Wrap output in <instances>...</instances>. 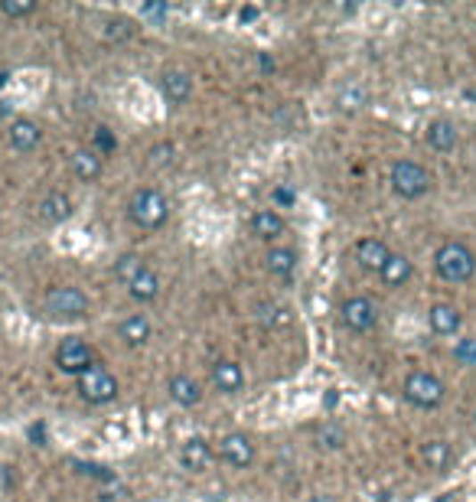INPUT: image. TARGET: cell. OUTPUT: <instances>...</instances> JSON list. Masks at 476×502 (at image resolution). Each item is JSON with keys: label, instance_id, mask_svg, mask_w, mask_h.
Segmentation results:
<instances>
[{"label": "cell", "instance_id": "cell-1", "mask_svg": "<svg viewBox=\"0 0 476 502\" xmlns=\"http://www.w3.org/2000/svg\"><path fill=\"white\" fill-rule=\"evenodd\" d=\"M127 218H131L137 228L157 232V228H163L167 218H170V200H167L160 190H153V186H141V190H134L131 200H127Z\"/></svg>", "mask_w": 476, "mask_h": 502}, {"label": "cell", "instance_id": "cell-2", "mask_svg": "<svg viewBox=\"0 0 476 502\" xmlns=\"http://www.w3.org/2000/svg\"><path fill=\"white\" fill-rule=\"evenodd\" d=\"M434 267L447 284H467L476 275V255L473 248L464 242H444L434 251Z\"/></svg>", "mask_w": 476, "mask_h": 502}, {"label": "cell", "instance_id": "cell-3", "mask_svg": "<svg viewBox=\"0 0 476 502\" xmlns=\"http://www.w3.org/2000/svg\"><path fill=\"white\" fill-rule=\"evenodd\" d=\"M401 395H405L408 405L424 407V411H434V407L444 405L447 389H444V382H440L434 372L414 369V372H408V379H405V385H401Z\"/></svg>", "mask_w": 476, "mask_h": 502}, {"label": "cell", "instance_id": "cell-4", "mask_svg": "<svg viewBox=\"0 0 476 502\" xmlns=\"http://www.w3.org/2000/svg\"><path fill=\"white\" fill-rule=\"evenodd\" d=\"M49 317H56V320H82L88 317V294L82 287H72V284H59V287H49L46 291V300H43Z\"/></svg>", "mask_w": 476, "mask_h": 502}, {"label": "cell", "instance_id": "cell-5", "mask_svg": "<svg viewBox=\"0 0 476 502\" xmlns=\"http://www.w3.org/2000/svg\"><path fill=\"white\" fill-rule=\"evenodd\" d=\"M78 395L88 405H111L118 399V379L102 366V362H92L82 375H78Z\"/></svg>", "mask_w": 476, "mask_h": 502}, {"label": "cell", "instance_id": "cell-6", "mask_svg": "<svg viewBox=\"0 0 476 502\" xmlns=\"http://www.w3.org/2000/svg\"><path fill=\"white\" fill-rule=\"evenodd\" d=\"M389 183L395 196H401V200H421L431 190V173L414 160H398L391 163Z\"/></svg>", "mask_w": 476, "mask_h": 502}, {"label": "cell", "instance_id": "cell-7", "mask_svg": "<svg viewBox=\"0 0 476 502\" xmlns=\"http://www.w3.org/2000/svg\"><path fill=\"white\" fill-rule=\"evenodd\" d=\"M92 362H95V352H92V346H88L82 336H66V340L56 346V366H59V372H66V375H76L78 379Z\"/></svg>", "mask_w": 476, "mask_h": 502}, {"label": "cell", "instance_id": "cell-8", "mask_svg": "<svg viewBox=\"0 0 476 502\" xmlns=\"http://www.w3.org/2000/svg\"><path fill=\"white\" fill-rule=\"evenodd\" d=\"M340 317H343V326L353 333H369L375 323H379V310L369 297H349L340 307Z\"/></svg>", "mask_w": 476, "mask_h": 502}, {"label": "cell", "instance_id": "cell-9", "mask_svg": "<svg viewBox=\"0 0 476 502\" xmlns=\"http://www.w3.org/2000/svg\"><path fill=\"white\" fill-rule=\"evenodd\" d=\"M219 457L229 466H235V470H248V466L255 464V444L242 431H232V434H226L219 440Z\"/></svg>", "mask_w": 476, "mask_h": 502}, {"label": "cell", "instance_id": "cell-10", "mask_svg": "<svg viewBox=\"0 0 476 502\" xmlns=\"http://www.w3.org/2000/svg\"><path fill=\"white\" fill-rule=\"evenodd\" d=\"M151 333H153V323L147 313H131V317H124L118 323V340L124 346H131V350H141L144 342L151 340Z\"/></svg>", "mask_w": 476, "mask_h": 502}, {"label": "cell", "instance_id": "cell-11", "mask_svg": "<svg viewBox=\"0 0 476 502\" xmlns=\"http://www.w3.org/2000/svg\"><path fill=\"white\" fill-rule=\"evenodd\" d=\"M209 379H212V385H216V391H222V395H238V391L245 389V372L232 359L216 362L209 372Z\"/></svg>", "mask_w": 476, "mask_h": 502}, {"label": "cell", "instance_id": "cell-12", "mask_svg": "<svg viewBox=\"0 0 476 502\" xmlns=\"http://www.w3.org/2000/svg\"><path fill=\"white\" fill-rule=\"evenodd\" d=\"M160 95L170 104H186L193 95V76L183 69H167L160 76Z\"/></svg>", "mask_w": 476, "mask_h": 502}, {"label": "cell", "instance_id": "cell-13", "mask_svg": "<svg viewBox=\"0 0 476 502\" xmlns=\"http://www.w3.org/2000/svg\"><path fill=\"white\" fill-rule=\"evenodd\" d=\"M389 255H391L389 245L375 235L356 242V261H359V267H365V271H375V275H379L382 267H385V261H389Z\"/></svg>", "mask_w": 476, "mask_h": 502}, {"label": "cell", "instance_id": "cell-14", "mask_svg": "<svg viewBox=\"0 0 476 502\" xmlns=\"http://www.w3.org/2000/svg\"><path fill=\"white\" fill-rule=\"evenodd\" d=\"M10 147L17 153H29V151H37L39 141H43V131H39V124L37 121H29V118H17V121H10Z\"/></svg>", "mask_w": 476, "mask_h": 502}, {"label": "cell", "instance_id": "cell-15", "mask_svg": "<svg viewBox=\"0 0 476 502\" xmlns=\"http://www.w3.org/2000/svg\"><path fill=\"white\" fill-rule=\"evenodd\" d=\"M167 391H170V399L176 401L180 407H196L202 401V385L193 375H186V372H176V375H170V382H167Z\"/></svg>", "mask_w": 476, "mask_h": 502}, {"label": "cell", "instance_id": "cell-16", "mask_svg": "<svg viewBox=\"0 0 476 502\" xmlns=\"http://www.w3.org/2000/svg\"><path fill=\"white\" fill-rule=\"evenodd\" d=\"M69 167H72V173H76L82 183H95L98 177H102V170H105V157H98L92 147H78V151L69 157Z\"/></svg>", "mask_w": 476, "mask_h": 502}, {"label": "cell", "instance_id": "cell-17", "mask_svg": "<svg viewBox=\"0 0 476 502\" xmlns=\"http://www.w3.org/2000/svg\"><path fill=\"white\" fill-rule=\"evenodd\" d=\"M284 216L277 212V209H258L255 216H251V235L261 238V242H275V238L284 235Z\"/></svg>", "mask_w": 476, "mask_h": 502}, {"label": "cell", "instance_id": "cell-18", "mask_svg": "<svg viewBox=\"0 0 476 502\" xmlns=\"http://www.w3.org/2000/svg\"><path fill=\"white\" fill-rule=\"evenodd\" d=\"M209 464H212V447L206 444L202 437H190V440L180 447V466L183 470H190V473H202Z\"/></svg>", "mask_w": 476, "mask_h": 502}, {"label": "cell", "instance_id": "cell-19", "mask_svg": "<svg viewBox=\"0 0 476 502\" xmlns=\"http://www.w3.org/2000/svg\"><path fill=\"white\" fill-rule=\"evenodd\" d=\"M39 218L46 222V226H62L69 216H72V200H69L66 193H59V190H53V193H46L43 200H39Z\"/></svg>", "mask_w": 476, "mask_h": 502}, {"label": "cell", "instance_id": "cell-20", "mask_svg": "<svg viewBox=\"0 0 476 502\" xmlns=\"http://www.w3.org/2000/svg\"><path fill=\"white\" fill-rule=\"evenodd\" d=\"M428 323L438 336H454V333H460L464 317H460V310L454 307V303H434V307L428 310Z\"/></svg>", "mask_w": 476, "mask_h": 502}, {"label": "cell", "instance_id": "cell-21", "mask_svg": "<svg viewBox=\"0 0 476 502\" xmlns=\"http://www.w3.org/2000/svg\"><path fill=\"white\" fill-rule=\"evenodd\" d=\"M265 267H267V275H271V277H281V281H287V277H294V271H297V251H294V248H284V245L267 248Z\"/></svg>", "mask_w": 476, "mask_h": 502}, {"label": "cell", "instance_id": "cell-22", "mask_svg": "<svg viewBox=\"0 0 476 502\" xmlns=\"http://www.w3.org/2000/svg\"><path fill=\"white\" fill-rule=\"evenodd\" d=\"M460 134L457 128H454V121H447V118H438V121L428 124V147L438 153H450L454 147H457Z\"/></svg>", "mask_w": 476, "mask_h": 502}, {"label": "cell", "instance_id": "cell-23", "mask_svg": "<svg viewBox=\"0 0 476 502\" xmlns=\"http://www.w3.org/2000/svg\"><path fill=\"white\" fill-rule=\"evenodd\" d=\"M379 275H382V281H385L389 287H401V284H408V281H411V275H414V265H411V258L395 255V251H391L389 261H385V267H382Z\"/></svg>", "mask_w": 476, "mask_h": 502}, {"label": "cell", "instance_id": "cell-24", "mask_svg": "<svg viewBox=\"0 0 476 502\" xmlns=\"http://www.w3.org/2000/svg\"><path fill=\"white\" fill-rule=\"evenodd\" d=\"M127 294H131L137 303H153L157 297H160V277H157L151 267H147V271H141V275H137L131 284H127Z\"/></svg>", "mask_w": 476, "mask_h": 502}, {"label": "cell", "instance_id": "cell-25", "mask_svg": "<svg viewBox=\"0 0 476 502\" xmlns=\"http://www.w3.org/2000/svg\"><path fill=\"white\" fill-rule=\"evenodd\" d=\"M421 460H424V466H428V470L440 473V470H447V466H450L454 454H450L447 440H428V444L421 447Z\"/></svg>", "mask_w": 476, "mask_h": 502}, {"label": "cell", "instance_id": "cell-26", "mask_svg": "<svg viewBox=\"0 0 476 502\" xmlns=\"http://www.w3.org/2000/svg\"><path fill=\"white\" fill-rule=\"evenodd\" d=\"M316 447H320V450H343L346 447L343 424H336V421H324L320 431H316Z\"/></svg>", "mask_w": 476, "mask_h": 502}, {"label": "cell", "instance_id": "cell-27", "mask_svg": "<svg viewBox=\"0 0 476 502\" xmlns=\"http://www.w3.org/2000/svg\"><path fill=\"white\" fill-rule=\"evenodd\" d=\"M141 271H147V265H144V258L141 255H134V251H127V255H121L115 261V277L121 281L124 287L131 284L134 277L141 275Z\"/></svg>", "mask_w": 476, "mask_h": 502}, {"label": "cell", "instance_id": "cell-28", "mask_svg": "<svg viewBox=\"0 0 476 502\" xmlns=\"http://www.w3.org/2000/svg\"><path fill=\"white\" fill-rule=\"evenodd\" d=\"M284 307H277V303H271V300H261L255 307V317H258V323L265 326V330H275L277 323H284L287 317H284Z\"/></svg>", "mask_w": 476, "mask_h": 502}, {"label": "cell", "instance_id": "cell-29", "mask_svg": "<svg viewBox=\"0 0 476 502\" xmlns=\"http://www.w3.org/2000/svg\"><path fill=\"white\" fill-rule=\"evenodd\" d=\"M37 0H0V13L4 17H29V13H37Z\"/></svg>", "mask_w": 476, "mask_h": 502}, {"label": "cell", "instance_id": "cell-30", "mask_svg": "<svg viewBox=\"0 0 476 502\" xmlns=\"http://www.w3.org/2000/svg\"><path fill=\"white\" fill-rule=\"evenodd\" d=\"M454 359L464 362V366H476V340L473 336H464V340L454 342Z\"/></svg>", "mask_w": 476, "mask_h": 502}, {"label": "cell", "instance_id": "cell-31", "mask_svg": "<svg viewBox=\"0 0 476 502\" xmlns=\"http://www.w3.org/2000/svg\"><path fill=\"white\" fill-rule=\"evenodd\" d=\"M127 496H131V490L121 486V480H111V483H105L98 490V502H124Z\"/></svg>", "mask_w": 476, "mask_h": 502}, {"label": "cell", "instance_id": "cell-32", "mask_svg": "<svg viewBox=\"0 0 476 502\" xmlns=\"http://www.w3.org/2000/svg\"><path fill=\"white\" fill-rule=\"evenodd\" d=\"M173 144H157V147H151V153H147V157H151V167L153 170H163V167H170L173 163Z\"/></svg>", "mask_w": 476, "mask_h": 502}, {"label": "cell", "instance_id": "cell-33", "mask_svg": "<svg viewBox=\"0 0 476 502\" xmlns=\"http://www.w3.org/2000/svg\"><path fill=\"white\" fill-rule=\"evenodd\" d=\"M134 33V27H131V20H124V17H115V20H108L105 23V39H127Z\"/></svg>", "mask_w": 476, "mask_h": 502}, {"label": "cell", "instance_id": "cell-34", "mask_svg": "<svg viewBox=\"0 0 476 502\" xmlns=\"http://www.w3.org/2000/svg\"><path fill=\"white\" fill-rule=\"evenodd\" d=\"M118 147V137L108 128H95V147L92 151L98 153V157H105V153H115Z\"/></svg>", "mask_w": 476, "mask_h": 502}, {"label": "cell", "instance_id": "cell-35", "mask_svg": "<svg viewBox=\"0 0 476 502\" xmlns=\"http://www.w3.org/2000/svg\"><path fill=\"white\" fill-rule=\"evenodd\" d=\"M72 466H76L82 476H95V480H102V483H111V480H118V476L111 473L108 466H102V464H82V460H76Z\"/></svg>", "mask_w": 476, "mask_h": 502}, {"label": "cell", "instance_id": "cell-36", "mask_svg": "<svg viewBox=\"0 0 476 502\" xmlns=\"http://www.w3.org/2000/svg\"><path fill=\"white\" fill-rule=\"evenodd\" d=\"M362 102H365V98H362V92L359 88H353V92H343V95H340V108H362Z\"/></svg>", "mask_w": 476, "mask_h": 502}, {"label": "cell", "instance_id": "cell-37", "mask_svg": "<svg viewBox=\"0 0 476 502\" xmlns=\"http://www.w3.org/2000/svg\"><path fill=\"white\" fill-rule=\"evenodd\" d=\"M275 202H277V206H294V202H297V193H294V190H287V186H277V190H275Z\"/></svg>", "mask_w": 476, "mask_h": 502}, {"label": "cell", "instance_id": "cell-38", "mask_svg": "<svg viewBox=\"0 0 476 502\" xmlns=\"http://www.w3.org/2000/svg\"><path fill=\"white\" fill-rule=\"evenodd\" d=\"M141 13L144 17H151V20H167V4H147Z\"/></svg>", "mask_w": 476, "mask_h": 502}, {"label": "cell", "instance_id": "cell-39", "mask_svg": "<svg viewBox=\"0 0 476 502\" xmlns=\"http://www.w3.org/2000/svg\"><path fill=\"white\" fill-rule=\"evenodd\" d=\"M13 486V473H10V466L0 464V490H10Z\"/></svg>", "mask_w": 476, "mask_h": 502}, {"label": "cell", "instance_id": "cell-40", "mask_svg": "<svg viewBox=\"0 0 476 502\" xmlns=\"http://www.w3.org/2000/svg\"><path fill=\"white\" fill-rule=\"evenodd\" d=\"M258 66H261V72H275V59L267 53H258Z\"/></svg>", "mask_w": 476, "mask_h": 502}, {"label": "cell", "instance_id": "cell-41", "mask_svg": "<svg viewBox=\"0 0 476 502\" xmlns=\"http://www.w3.org/2000/svg\"><path fill=\"white\" fill-rule=\"evenodd\" d=\"M29 437H33L37 444H46V427H43V424H33V427H29Z\"/></svg>", "mask_w": 476, "mask_h": 502}, {"label": "cell", "instance_id": "cell-42", "mask_svg": "<svg viewBox=\"0 0 476 502\" xmlns=\"http://www.w3.org/2000/svg\"><path fill=\"white\" fill-rule=\"evenodd\" d=\"M307 502H336V499H333V496H324V493H320V496H310Z\"/></svg>", "mask_w": 476, "mask_h": 502}, {"label": "cell", "instance_id": "cell-43", "mask_svg": "<svg viewBox=\"0 0 476 502\" xmlns=\"http://www.w3.org/2000/svg\"><path fill=\"white\" fill-rule=\"evenodd\" d=\"M255 17H258V10H255V7L242 10V20H255Z\"/></svg>", "mask_w": 476, "mask_h": 502}, {"label": "cell", "instance_id": "cell-44", "mask_svg": "<svg viewBox=\"0 0 476 502\" xmlns=\"http://www.w3.org/2000/svg\"><path fill=\"white\" fill-rule=\"evenodd\" d=\"M4 114H7V102H0V118H4Z\"/></svg>", "mask_w": 476, "mask_h": 502}, {"label": "cell", "instance_id": "cell-45", "mask_svg": "<svg viewBox=\"0 0 476 502\" xmlns=\"http://www.w3.org/2000/svg\"><path fill=\"white\" fill-rule=\"evenodd\" d=\"M473 424H476V411H473Z\"/></svg>", "mask_w": 476, "mask_h": 502}]
</instances>
